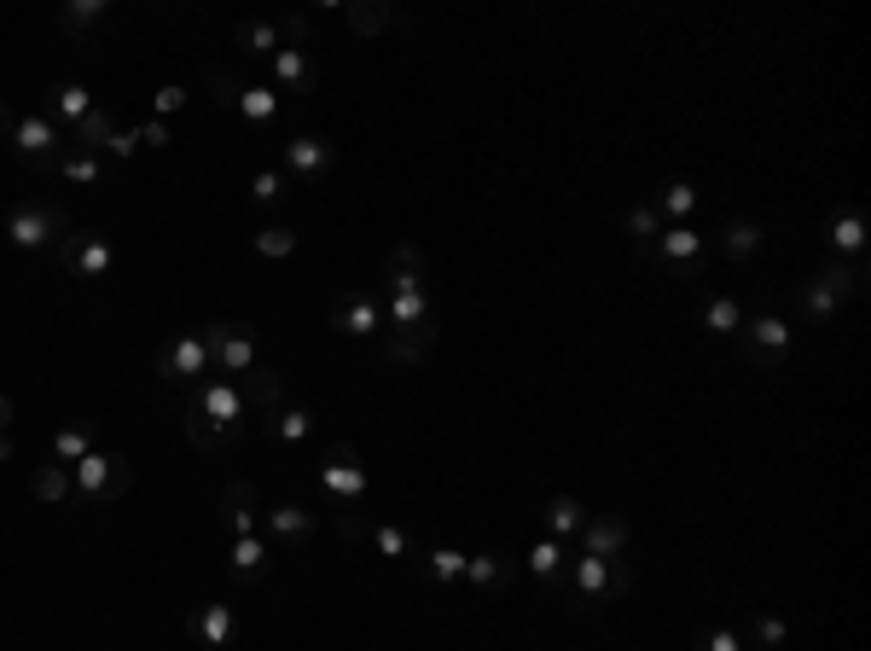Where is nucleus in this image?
<instances>
[{"mask_svg": "<svg viewBox=\"0 0 871 651\" xmlns=\"http://www.w3.org/2000/svg\"><path fill=\"white\" fill-rule=\"evenodd\" d=\"M720 250H727L732 262L756 256V250H761V222H727V233H720Z\"/></svg>", "mask_w": 871, "mask_h": 651, "instance_id": "nucleus-31", "label": "nucleus"}, {"mask_svg": "<svg viewBox=\"0 0 871 651\" xmlns=\"http://www.w3.org/2000/svg\"><path fill=\"white\" fill-rule=\"evenodd\" d=\"M825 239H831V250H848V256H854V250L866 245V222L854 210H843V215H831V222H825Z\"/></svg>", "mask_w": 871, "mask_h": 651, "instance_id": "nucleus-33", "label": "nucleus"}, {"mask_svg": "<svg viewBox=\"0 0 871 651\" xmlns=\"http://www.w3.org/2000/svg\"><path fill=\"white\" fill-rule=\"evenodd\" d=\"M308 536H314V512H303V506L267 512V547H303Z\"/></svg>", "mask_w": 871, "mask_h": 651, "instance_id": "nucleus-18", "label": "nucleus"}, {"mask_svg": "<svg viewBox=\"0 0 871 651\" xmlns=\"http://www.w3.org/2000/svg\"><path fill=\"white\" fill-rule=\"evenodd\" d=\"M285 163H291L296 180H314L338 163V152H331V140H320V135H296V140H285Z\"/></svg>", "mask_w": 871, "mask_h": 651, "instance_id": "nucleus-12", "label": "nucleus"}, {"mask_svg": "<svg viewBox=\"0 0 871 651\" xmlns=\"http://www.w3.org/2000/svg\"><path fill=\"white\" fill-rule=\"evenodd\" d=\"M134 135H140V146H169V128L163 123H146V128H134Z\"/></svg>", "mask_w": 871, "mask_h": 651, "instance_id": "nucleus-56", "label": "nucleus"}, {"mask_svg": "<svg viewBox=\"0 0 871 651\" xmlns=\"http://www.w3.org/2000/svg\"><path fill=\"white\" fill-rule=\"evenodd\" d=\"M430 576L442 581V588H447V581H465V553H454V547H436V553H430Z\"/></svg>", "mask_w": 871, "mask_h": 651, "instance_id": "nucleus-45", "label": "nucleus"}, {"mask_svg": "<svg viewBox=\"0 0 871 651\" xmlns=\"http://www.w3.org/2000/svg\"><path fill=\"white\" fill-rule=\"evenodd\" d=\"M262 564H267V536H239L232 541V559H227L232 581H262Z\"/></svg>", "mask_w": 871, "mask_h": 651, "instance_id": "nucleus-23", "label": "nucleus"}, {"mask_svg": "<svg viewBox=\"0 0 871 651\" xmlns=\"http://www.w3.org/2000/svg\"><path fill=\"white\" fill-rule=\"evenodd\" d=\"M274 111H279V88H244V99H239L244 123H267Z\"/></svg>", "mask_w": 871, "mask_h": 651, "instance_id": "nucleus-42", "label": "nucleus"}, {"mask_svg": "<svg viewBox=\"0 0 871 651\" xmlns=\"http://www.w3.org/2000/svg\"><path fill=\"white\" fill-rule=\"evenodd\" d=\"M569 559H576V553H569L564 541H541V547H534V553H529V571L541 576V581H558V588H564V576H569Z\"/></svg>", "mask_w": 871, "mask_h": 651, "instance_id": "nucleus-28", "label": "nucleus"}, {"mask_svg": "<svg viewBox=\"0 0 871 651\" xmlns=\"http://www.w3.org/2000/svg\"><path fill=\"white\" fill-rule=\"evenodd\" d=\"M274 36L291 41V47H303V41L314 36V18H308V12H285V18L274 24Z\"/></svg>", "mask_w": 871, "mask_h": 651, "instance_id": "nucleus-48", "label": "nucleus"}, {"mask_svg": "<svg viewBox=\"0 0 871 651\" xmlns=\"http://www.w3.org/2000/svg\"><path fill=\"white\" fill-rule=\"evenodd\" d=\"M390 18L395 12L383 7V0H355V7H349V29H355V36H378V29H390Z\"/></svg>", "mask_w": 871, "mask_h": 651, "instance_id": "nucleus-35", "label": "nucleus"}, {"mask_svg": "<svg viewBox=\"0 0 871 651\" xmlns=\"http://www.w3.org/2000/svg\"><path fill=\"white\" fill-rule=\"evenodd\" d=\"M320 489L331 506H361L366 500V472H361V454L349 442H326L320 454Z\"/></svg>", "mask_w": 871, "mask_h": 651, "instance_id": "nucleus-3", "label": "nucleus"}, {"mask_svg": "<svg viewBox=\"0 0 871 651\" xmlns=\"http://www.w3.org/2000/svg\"><path fill=\"white\" fill-rule=\"evenodd\" d=\"M222 524L232 529V541H239V536H256V489H250L244 477L222 489Z\"/></svg>", "mask_w": 871, "mask_h": 651, "instance_id": "nucleus-15", "label": "nucleus"}, {"mask_svg": "<svg viewBox=\"0 0 871 651\" xmlns=\"http://www.w3.org/2000/svg\"><path fill=\"white\" fill-rule=\"evenodd\" d=\"M697 651H744V640L732 628H697Z\"/></svg>", "mask_w": 871, "mask_h": 651, "instance_id": "nucleus-52", "label": "nucleus"}, {"mask_svg": "<svg viewBox=\"0 0 871 651\" xmlns=\"http://www.w3.org/2000/svg\"><path fill=\"white\" fill-rule=\"evenodd\" d=\"M81 454H93V437H88V425H64L59 437H53V460H59V465H76Z\"/></svg>", "mask_w": 871, "mask_h": 651, "instance_id": "nucleus-37", "label": "nucleus"}, {"mask_svg": "<svg viewBox=\"0 0 871 651\" xmlns=\"http://www.w3.org/2000/svg\"><path fill=\"white\" fill-rule=\"evenodd\" d=\"M105 152H111V158H134V152H140V135H134V128H116Z\"/></svg>", "mask_w": 871, "mask_h": 651, "instance_id": "nucleus-54", "label": "nucleus"}, {"mask_svg": "<svg viewBox=\"0 0 871 651\" xmlns=\"http://www.w3.org/2000/svg\"><path fill=\"white\" fill-rule=\"evenodd\" d=\"M53 256H59V268L76 274V279H105L116 250H111V239H99V233H64L53 245Z\"/></svg>", "mask_w": 871, "mask_h": 651, "instance_id": "nucleus-5", "label": "nucleus"}, {"mask_svg": "<svg viewBox=\"0 0 871 651\" xmlns=\"http://www.w3.org/2000/svg\"><path fill=\"white\" fill-rule=\"evenodd\" d=\"M250 198H256V204H279V198H285V175H279V170H262L256 180H250Z\"/></svg>", "mask_w": 871, "mask_h": 651, "instance_id": "nucleus-51", "label": "nucleus"}, {"mask_svg": "<svg viewBox=\"0 0 871 651\" xmlns=\"http://www.w3.org/2000/svg\"><path fill=\"white\" fill-rule=\"evenodd\" d=\"M331 326L349 331V338H373V331H383V309H378V297H349V303H338Z\"/></svg>", "mask_w": 871, "mask_h": 651, "instance_id": "nucleus-19", "label": "nucleus"}, {"mask_svg": "<svg viewBox=\"0 0 871 651\" xmlns=\"http://www.w3.org/2000/svg\"><path fill=\"white\" fill-rule=\"evenodd\" d=\"M430 321V297L425 291H395L390 297V326H418Z\"/></svg>", "mask_w": 871, "mask_h": 651, "instance_id": "nucleus-36", "label": "nucleus"}, {"mask_svg": "<svg viewBox=\"0 0 871 651\" xmlns=\"http://www.w3.org/2000/svg\"><path fill=\"white\" fill-rule=\"evenodd\" d=\"M628 588H633L628 559H605V599H628Z\"/></svg>", "mask_w": 871, "mask_h": 651, "instance_id": "nucleus-50", "label": "nucleus"}, {"mask_svg": "<svg viewBox=\"0 0 871 651\" xmlns=\"http://www.w3.org/2000/svg\"><path fill=\"white\" fill-rule=\"evenodd\" d=\"M187 105V88H157V111L169 116V111H180Z\"/></svg>", "mask_w": 871, "mask_h": 651, "instance_id": "nucleus-55", "label": "nucleus"}, {"mask_svg": "<svg viewBox=\"0 0 871 651\" xmlns=\"http://www.w3.org/2000/svg\"><path fill=\"white\" fill-rule=\"evenodd\" d=\"M239 396H244V408H256V413H274L285 408V378H279V366H250V373H239Z\"/></svg>", "mask_w": 871, "mask_h": 651, "instance_id": "nucleus-13", "label": "nucleus"}, {"mask_svg": "<svg viewBox=\"0 0 871 651\" xmlns=\"http://www.w3.org/2000/svg\"><path fill=\"white\" fill-rule=\"evenodd\" d=\"M383 286L395 291H425V256H418V245H395L390 262H383Z\"/></svg>", "mask_w": 871, "mask_h": 651, "instance_id": "nucleus-17", "label": "nucleus"}, {"mask_svg": "<svg viewBox=\"0 0 871 651\" xmlns=\"http://www.w3.org/2000/svg\"><path fill=\"white\" fill-rule=\"evenodd\" d=\"M111 135H116V123H111V111H88V116H81V123L71 128V146H76V152H88V158H99V152H105V146H111Z\"/></svg>", "mask_w": 871, "mask_h": 651, "instance_id": "nucleus-22", "label": "nucleus"}, {"mask_svg": "<svg viewBox=\"0 0 871 651\" xmlns=\"http://www.w3.org/2000/svg\"><path fill=\"white\" fill-rule=\"evenodd\" d=\"M801 314L825 326V321H836V297H831L825 286H813V279H808V286H801Z\"/></svg>", "mask_w": 871, "mask_h": 651, "instance_id": "nucleus-43", "label": "nucleus"}, {"mask_svg": "<svg viewBox=\"0 0 871 651\" xmlns=\"http://www.w3.org/2000/svg\"><path fill=\"white\" fill-rule=\"evenodd\" d=\"M256 250H262V256H291V250H296V233H291V227H262V233H256Z\"/></svg>", "mask_w": 871, "mask_h": 651, "instance_id": "nucleus-49", "label": "nucleus"}, {"mask_svg": "<svg viewBox=\"0 0 871 651\" xmlns=\"http://www.w3.org/2000/svg\"><path fill=\"white\" fill-rule=\"evenodd\" d=\"M187 634L198 646H210V651H222V646H232V634H239V616H232V605H198L192 616H187Z\"/></svg>", "mask_w": 871, "mask_h": 651, "instance_id": "nucleus-10", "label": "nucleus"}, {"mask_svg": "<svg viewBox=\"0 0 871 651\" xmlns=\"http://www.w3.org/2000/svg\"><path fill=\"white\" fill-rule=\"evenodd\" d=\"M546 524H552V536H576V529L588 524V512H581V500L552 494V500H546Z\"/></svg>", "mask_w": 871, "mask_h": 651, "instance_id": "nucleus-34", "label": "nucleus"}, {"mask_svg": "<svg viewBox=\"0 0 871 651\" xmlns=\"http://www.w3.org/2000/svg\"><path fill=\"white\" fill-rule=\"evenodd\" d=\"M157 373L169 378V384H198V378H210V349H204V338H175V343H163V349H157Z\"/></svg>", "mask_w": 871, "mask_h": 651, "instance_id": "nucleus-7", "label": "nucleus"}, {"mask_svg": "<svg viewBox=\"0 0 871 651\" xmlns=\"http://www.w3.org/2000/svg\"><path fill=\"white\" fill-rule=\"evenodd\" d=\"M749 343H744V355L761 366V373H773V366H784V355H791V326L773 321V314H761V321H749Z\"/></svg>", "mask_w": 871, "mask_h": 651, "instance_id": "nucleus-8", "label": "nucleus"}, {"mask_svg": "<svg viewBox=\"0 0 871 651\" xmlns=\"http://www.w3.org/2000/svg\"><path fill=\"white\" fill-rule=\"evenodd\" d=\"M198 338L210 349V373H250L256 366V326L250 321H210Z\"/></svg>", "mask_w": 871, "mask_h": 651, "instance_id": "nucleus-1", "label": "nucleus"}, {"mask_svg": "<svg viewBox=\"0 0 871 651\" xmlns=\"http://www.w3.org/2000/svg\"><path fill=\"white\" fill-rule=\"evenodd\" d=\"M47 111H59V116H64V123H71V128H76V123H81V116H88V111H93V93H88V88H81V82H59V88H53V93H47ZM47 111H41V116H47Z\"/></svg>", "mask_w": 871, "mask_h": 651, "instance_id": "nucleus-26", "label": "nucleus"}, {"mask_svg": "<svg viewBox=\"0 0 871 651\" xmlns=\"http://www.w3.org/2000/svg\"><path fill=\"white\" fill-rule=\"evenodd\" d=\"M308 430H314V420H308L303 408H274V413L262 420V437H267V442H303Z\"/></svg>", "mask_w": 871, "mask_h": 651, "instance_id": "nucleus-25", "label": "nucleus"}, {"mask_svg": "<svg viewBox=\"0 0 871 651\" xmlns=\"http://www.w3.org/2000/svg\"><path fill=\"white\" fill-rule=\"evenodd\" d=\"M187 402H198V408H204V413H210V420L227 430L232 442L244 437V413H250V408H244V396L232 390L227 378H198V384H187Z\"/></svg>", "mask_w": 871, "mask_h": 651, "instance_id": "nucleus-6", "label": "nucleus"}, {"mask_svg": "<svg viewBox=\"0 0 871 651\" xmlns=\"http://www.w3.org/2000/svg\"><path fill=\"white\" fill-rule=\"evenodd\" d=\"M210 88H215V105H222V111H239V99H244V82H232L227 71H215V64H210Z\"/></svg>", "mask_w": 871, "mask_h": 651, "instance_id": "nucleus-46", "label": "nucleus"}, {"mask_svg": "<svg viewBox=\"0 0 871 651\" xmlns=\"http://www.w3.org/2000/svg\"><path fill=\"white\" fill-rule=\"evenodd\" d=\"M628 233H633V250H651V239H662V215L651 210V204H640V210H628Z\"/></svg>", "mask_w": 871, "mask_h": 651, "instance_id": "nucleus-40", "label": "nucleus"}, {"mask_svg": "<svg viewBox=\"0 0 871 651\" xmlns=\"http://www.w3.org/2000/svg\"><path fill=\"white\" fill-rule=\"evenodd\" d=\"M105 18V0H71V7L59 12V29L71 41H88V24H99Z\"/></svg>", "mask_w": 871, "mask_h": 651, "instance_id": "nucleus-30", "label": "nucleus"}, {"mask_svg": "<svg viewBox=\"0 0 871 651\" xmlns=\"http://www.w3.org/2000/svg\"><path fill=\"white\" fill-rule=\"evenodd\" d=\"M12 135H18V116H12V105H0V140L12 146Z\"/></svg>", "mask_w": 871, "mask_h": 651, "instance_id": "nucleus-57", "label": "nucleus"}, {"mask_svg": "<svg viewBox=\"0 0 871 651\" xmlns=\"http://www.w3.org/2000/svg\"><path fill=\"white\" fill-rule=\"evenodd\" d=\"M232 47H239L244 59H267L279 47V36H274V24H267V18H244L239 29H232Z\"/></svg>", "mask_w": 871, "mask_h": 651, "instance_id": "nucleus-27", "label": "nucleus"}, {"mask_svg": "<svg viewBox=\"0 0 871 651\" xmlns=\"http://www.w3.org/2000/svg\"><path fill=\"white\" fill-rule=\"evenodd\" d=\"M12 460V437H0V465H7Z\"/></svg>", "mask_w": 871, "mask_h": 651, "instance_id": "nucleus-59", "label": "nucleus"}, {"mask_svg": "<svg viewBox=\"0 0 871 651\" xmlns=\"http://www.w3.org/2000/svg\"><path fill=\"white\" fill-rule=\"evenodd\" d=\"M703 326L720 331V338H732V331L744 326V303H739V297H709V309H703Z\"/></svg>", "mask_w": 871, "mask_h": 651, "instance_id": "nucleus-32", "label": "nucleus"}, {"mask_svg": "<svg viewBox=\"0 0 871 651\" xmlns=\"http://www.w3.org/2000/svg\"><path fill=\"white\" fill-rule=\"evenodd\" d=\"M581 541H588V559H622V547H628V524H622L616 512L588 517V524H581Z\"/></svg>", "mask_w": 871, "mask_h": 651, "instance_id": "nucleus-16", "label": "nucleus"}, {"mask_svg": "<svg viewBox=\"0 0 871 651\" xmlns=\"http://www.w3.org/2000/svg\"><path fill=\"white\" fill-rule=\"evenodd\" d=\"M813 286H825L836 303H843V297H860V291H866V262H860V256H854V262H836V256H831L825 268L813 274Z\"/></svg>", "mask_w": 871, "mask_h": 651, "instance_id": "nucleus-20", "label": "nucleus"}, {"mask_svg": "<svg viewBox=\"0 0 871 651\" xmlns=\"http://www.w3.org/2000/svg\"><path fill=\"white\" fill-rule=\"evenodd\" d=\"M76 483H71V465H59V460H47V465H36L29 472V494L36 500H47V506H59L64 494H71Z\"/></svg>", "mask_w": 871, "mask_h": 651, "instance_id": "nucleus-24", "label": "nucleus"}, {"mask_svg": "<svg viewBox=\"0 0 871 651\" xmlns=\"http://www.w3.org/2000/svg\"><path fill=\"white\" fill-rule=\"evenodd\" d=\"M7 425H12V396H0V437H7Z\"/></svg>", "mask_w": 871, "mask_h": 651, "instance_id": "nucleus-58", "label": "nucleus"}, {"mask_svg": "<svg viewBox=\"0 0 871 651\" xmlns=\"http://www.w3.org/2000/svg\"><path fill=\"white\" fill-rule=\"evenodd\" d=\"M331 529H338V541H349V547L373 541V517H366L361 506H338V517H331Z\"/></svg>", "mask_w": 871, "mask_h": 651, "instance_id": "nucleus-39", "label": "nucleus"}, {"mask_svg": "<svg viewBox=\"0 0 871 651\" xmlns=\"http://www.w3.org/2000/svg\"><path fill=\"white\" fill-rule=\"evenodd\" d=\"M64 233H71V215L59 204H41V198H29V204H18L7 215V239L18 250H47V245H59Z\"/></svg>", "mask_w": 871, "mask_h": 651, "instance_id": "nucleus-2", "label": "nucleus"}, {"mask_svg": "<svg viewBox=\"0 0 871 651\" xmlns=\"http://www.w3.org/2000/svg\"><path fill=\"white\" fill-rule=\"evenodd\" d=\"M12 152H18V163H36V158H47L53 163L59 152H64V135L47 116H18V135H12Z\"/></svg>", "mask_w": 871, "mask_h": 651, "instance_id": "nucleus-9", "label": "nucleus"}, {"mask_svg": "<svg viewBox=\"0 0 871 651\" xmlns=\"http://www.w3.org/2000/svg\"><path fill=\"white\" fill-rule=\"evenodd\" d=\"M662 256H668V262H674V268L685 274L692 262H703V239H697L692 227H668V233H662Z\"/></svg>", "mask_w": 871, "mask_h": 651, "instance_id": "nucleus-29", "label": "nucleus"}, {"mask_svg": "<svg viewBox=\"0 0 871 651\" xmlns=\"http://www.w3.org/2000/svg\"><path fill=\"white\" fill-rule=\"evenodd\" d=\"M430 343H436V314H430V321H418V326H383V355H390L395 366L425 361Z\"/></svg>", "mask_w": 871, "mask_h": 651, "instance_id": "nucleus-11", "label": "nucleus"}, {"mask_svg": "<svg viewBox=\"0 0 871 651\" xmlns=\"http://www.w3.org/2000/svg\"><path fill=\"white\" fill-rule=\"evenodd\" d=\"M373 547H378L383 559H407V553H413L407 529H395V524H373Z\"/></svg>", "mask_w": 871, "mask_h": 651, "instance_id": "nucleus-44", "label": "nucleus"}, {"mask_svg": "<svg viewBox=\"0 0 871 651\" xmlns=\"http://www.w3.org/2000/svg\"><path fill=\"white\" fill-rule=\"evenodd\" d=\"M180 430H187V442H192V448H204V454H222V448L232 442L227 430L215 425V420H210V413L198 408V402H187V408H180Z\"/></svg>", "mask_w": 871, "mask_h": 651, "instance_id": "nucleus-21", "label": "nucleus"}, {"mask_svg": "<svg viewBox=\"0 0 871 651\" xmlns=\"http://www.w3.org/2000/svg\"><path fill=\"white\" fill-rule=\"evenodd\" d=\"M756 640H761L767 651H779L784 640H791V628H784L779 616H756Z\"/></svg>", "mask_w": 871, "mask_h": 651, "instance_id": "nucleus-53", "label": "nucleus"}, {"mask_svg": "<svg viewBox=\"0 0 871 651\" xmlns=\"http://www.w3.org/2000/svg\"><path fill=\"white\" fill-rule=\"evenodd\" d=\"M662 210L668 215H692L697 210V187H692V180H668V187H662Z\"/></svg>", "mask_w": 871, "mask_h": 651, "instance_id": "nucleus-47", "label": "nucleus"}, {"mask_svg": "<svg viewBox=\"0 0 871 651\" xmlns=\"http://www.w3.org/2000/svg\"><path fill=\"white\" fill-rule=\"evenodd\" d=\"M274 82L285 93H314L320 88V64H314L303 47H279L274 53Z\"/></svg>", "mask_w": 871, "mask_h": 651, "instance_id": "nucleus-14", "label": "nucleus"}, {"mask_svg": "<svg viewBox=\"0 0 871 651\" xmlns=\"http://www.w3.org/2000/svg\"><path fill=\"white\" fill-rule=\"evenodd\" d=\"M71 483L88 500H123L128 494V483H134V465L128 460H116V454H81L76 465H71Z\"/></svg>", "mask_w": 871, "mask_h": 651, "instance_id": "nucleus-4", "label": "nucleus"}, {"mask_svg": "<svg viewBox=\"0 0 871 651\" xmlns=\"http://www.w3.org/2000/svg\"><path fill=\"white\" fill-rule=\"evenodd\" d=\"M59 170L71 175V180H81V187H99V175H105V163H99V158H88V152H71V140H64V152H59Z\"/></svg>", "mask_w": 871, "mask_h": 651, "instance_id": "nucleus-38", "label": "nucleus"}, {"mask_svg": "<svg viewBox=\"0 0 871 651\" xmlns=\"http://www.w3.org/2000/svg\"><path fill=\"white\" fill-rule=\"evenodd\" d=\"M500 576H506V559H500V553L465 559V581H471V588H500Z\"/></svg>", "mask_w": 871, "mask_h": 651, "instance_id": "nucleus-41", "label": "nucleus"}]
</instances>
